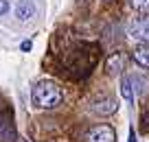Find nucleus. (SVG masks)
<instances>
[{
	"instance_id": "obj_1",
	"label": "nucleus",
	"mask_w": 149,
	"mask_h": 142,
	"mask_svg": "<svg viewBox=\"0 0 149 142\" xmlns=\"http://www.w3.org/2000/svg\"><path fill=\"white\" fill-rule=\"evenodd\" d=\"M31 103L40 109H53L61 103V90L55 81H40L31 90Z\"/></svg>"
},
{
	"instance_id": "obj_2",
	"label": "nucleus",
	"mask_w": 149,
	"mask_h": 142,
	"mask_svg": "<svg viewBox=\"0 0 149 142\" xmlns=\"http://www.w3.org/2000/svg\"><path fill=\"white\" fill-rule=\"evenodd\" d=\"M18 133H15V125L9 112L0 114V142H15Z\"/></svg>"
},
{
	"instance_id": "obj_3",
	"label": "nucleus",
	"mask_w": 149,
	"mask_h": 142,
	"mask_svg": "<svg viewBox=\"0 0 149 142\" xmlns=\"http://www.w3.org/2000/svg\"><path fill=\"white\" fill-rule=\"evenodd\" d=\"M127 31H130V35L134 37V39L149 44V15H147V18H136L134 22L130 24Z\"/></svg>"
},
{
	"instance_id": "obj_4",
	"label": "nucleus",
	"mask_w": 149,
	"mask_h": 142,
	"mask_svg": "<svg viewBox=\"0 0 149 142\" xmlns=\"http://www.w3.org/2000/svg\"><path fill=\"white\" fill-rule=\"evenodd\" d=\"M88 142H116V133H114L112 127H107V125H99V127L90 129Z\"/></svg>"
},
{
	"instance_id": "obj_5",
	"label": "nucleus",
	"mask_w": 149,
	"mask_h": 142,
	"mask_svg": "<svg viewBox=\"0 0 149 142\" xmlns=\"http://www.w3.org/2000/svg\"><path fill=\"white\" fill-rule=\"evenodd\" d=\"M116 109H118V103H116V98H112V96L99 98V101L92 105V112L99 114V116H110V114H114Z\"/></svg>"
},
{
	"instance_id": "obj_6",
	"label": "nucleus",
	"mask_w": 149,
	"mask_h": 142,
	"mask_svg": "<svg viewBox=\"0 0 149 142\" xmlns=\"http://www.w3.org/2000/svg\"><path fill=\"white\" fill-rule=\"evenodd\" d=\"M33 15H35V5H33L31 0H20L18 5H15V18L20 22H29Z\"/></svg>"
},
{
	"instance_id": "obj_7",
	"label": "nucleus",
	"mask_w": 149,
	"mask_h": 142,
	"mask_svg": "<svg viewBox=\"0 0 149 142\" xmlns=\"http://www.w3.org/2000/svg\"><path fill=\"white\" fill-rule=\"evenodd\" d=\"M134 61L143 68H149V44H143L134 51Z\"/></svg>"
},
{
	"instance_id": "obj_8",
	"label": "nucleus",
	"mask_w": 149,
	"mask_h": 142,
	"mask_svg": "<svg viewBox=\"0 0 149 142\" xmlns=\"http://www.w3.org/2000/svg\"><path fill=\"white\" fill-rule=\"evenodd\" d=\"M121 96L125 98L127 103H134V85H132V79L130 77H123L121 79Z\"/></svg>"
},
{
	"instance_id": "obj_9",
	"label": "nucleus",
	"mask_w": 149,
	"mask_h": 142,
	"mask_svg": "<svg viewBox=\"0 0 149 142\" xmlns=\"http://www.w3.org/2000/svg\"><path fill=\"white\" fill-rule=\"evenodd\" d=\"M123 70V59H121V55H112L110 59H107V72L110 74H118Z\"/></svg>"
},
{
	"instance_id": "obj_10",
	"label": "nucleus",
	"mask_w": 149,
	"mask_h": 142,
	"mask_svg": "<svg viewBox=\"0 0 149 142\" xmlns=\"http://www.w3.org/2000/svg\"><path fill=\"white\" fill-rule=\"evenodd\" d=\"M132 7H134L136 11H140V13H149V0H130Z\"/></svg>"
},
{
	"instance_id": "obj_11",
	"label": "nucleus",
	"mask_w": 149,
	"mask_h": 142,
	"mask_svg": "<svg viewBox=\"0 0 149 142\" xmlns=\"http://www.w3.org/2000/svg\"><path fill=\"white\" fill-rule=\"evenodd\" d=\"M7 11H9V2H7V0H0V15H5Z\"/></svg>"
},
{
	"instance_id": "obj_12",
	"label": "nucleus",
	"mask_w": 149,
	"mask_h": 142,
	"mask_svg": "<svg viewBox=\"0 0 149 142\" xmlns=\"http://www.w3.org/2000/svg\"><path fill=\"white\" fill-rule=\"evenodd\" d=\"M20 48H22L24 53H26V51H31V42H29V39H26V42H22V46H20Z\"/></svg>"
},
{
	"instance_id": "obj_13",
	"label": "nucleus",
	"mask_w": 149,
	"mask_h": 142,
	"mask_svg": "<svg viewBox=\"0 0 149 142\" xmlns=\"http://www.w3.org/2000/svg\"><path fill=\"white\" fill-rule=\"evenodd\" d=\"M130 142H138V140H136V133H134V129H130Z\"/></svg>"
},
{
	"instance_id": "obj_14",
	"label": "nucleus",
	"mask_w": 149,
	"mask_h": 142,
	"mask_svg": "<svg viewBox=\"0 0 149 142\" xmlns=\"http://www.w3.org/2000/svg\"><path fill=\"white\" fill-rule=\"evenodd\" d=\"M15 142H26V140H24V138H18V140H15Z\"/></svg>"
},
{
	"instance_id": "obj_15",
	"label": "nucleus",
	"mask_w": 149,
	"mask_h": 142,
	"mask_svg": "<svg viewBox=\"0 0 149 142\" xmlns=\"http://www.w3.org/2000/svg\"><path fill=\"white\" fill-rule=\"evenodd\" d=\"M105 2H110V0H105Z\"/></svg>"
}]
</instances>
